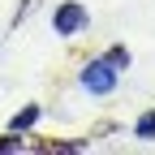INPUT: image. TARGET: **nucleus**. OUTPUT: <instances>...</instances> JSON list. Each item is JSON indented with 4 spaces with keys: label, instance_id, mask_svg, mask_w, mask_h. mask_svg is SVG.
Returning a JSON list of instances; mask_svg holds the SVG:
<instances>
[{
    "label": "nucleus",
    "instance_id": "6",
    "mask_svg": "<svg viewBox=\"0 0 155 155\" xmlns=\"http://www.w3.org/2000/svg\"><path fill=\"white\" fill-rule=\"evenodd\" d=\"M104 56H108V65H112L116 73H125V69H129V61H134V56H129V48H125V43H112V48H108Z\"/></svg>",
    "mask_w": 155,
    "mask_h": 155
},
{
    "label": "nucleus",
    "instance_id": "3",
    "mask_svg": "<svg viewBox=\"0 0 155 155\" xmlns=\"http://www.w3.org/2000/svg\"><path fill=\"white\" fill-rule=\"evenodd\" d=\"M39 116H43V108H39V104H26L22 112H13V121H9V129H17V134H30V129L39 125Z\"/></svg>",
    "mask_w": 155,
    "mask_h": 155
},
{
    "label": "nucleus",
    "instance_id": "7",
    "mask_svg": "<svg viewBox=\"0 0 155 155\" xmlns=\"http://www.w3.org/2000/svg\"><path fill=\"white\" fill-rule=\"evenodd\" d=\"M9 151H26V138L17 129H9V134H0V155H9Z\"/></svg>",
    "mask_w": 155,
    "mask_h": 155
},
{
    "label": "nucleus",
    "instance_id": "2",
    "mask_svg": "<svg viewBox=\"0 0 155 155\" xmlns=\"http://www.w3.org/2000/svg\"><path fill=\"white\" fill-rule=\"evenodd\" d=\"M91 26V13L82 0H61V5L52 9V30L61 35V39H73V35H82Z\"/></svg>",
    "mask_w": 155,
    "mask_h": 155
},
{
    "label": "nucleus",
    "instance_id": "5",
    "mask_svg": "<svg viewBox=\"0 0 155 155\" xmlns=\"http://www.w3.org/2000/svg\"><path fill=\"white\" fill-rule=\"evenodd\" d=\"M39 151H52V155H69V151H91V138H73V142H39Z\"/></svg>",
    "mask_w": 155,
    "mask_h": 155
},
{
    "label": "nucleus",
    "instance_id": "1",
    "mask_svg": "<svg viewBox=\"0 0 155 155\" xmlns=\"http://www.w3.org/2000/svg\"><path fill=\"white\" fill-rule=\"evenodd\" d=\"M78 82H82L86 95H112L116 82H121V73L108 65V56H95V61H86L82 69H78Z\"/></svg>",
    "mask_w": 155,
    "mask_h": 155
},
{
    "label": "nucleus",
    "instance_id": "4",
    "mask_svg": "<svg viewBox=\"0 0 155 155\" xmlns=\"http://www.w3.org/2000/svg\"><path fill=\"white\" fill-rule=\"evenodd\" d=\"M134 138L138 142H155V108H147L138 121H134Z\"/></svg>",
    "mask_w": 155,
    "mask_h": 155
}]
</instances>
